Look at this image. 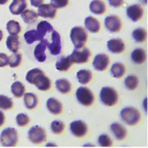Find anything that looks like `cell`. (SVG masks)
<instances>
[{"label":"cell","mask_w":148,"mask_h":148,"mask_svg":"<svg viewBox=\"0 0 148 148\" xmlns=\"http://www.w3.org/2000/svg\"><path fill=\"white\" fill-rule=\"evenodd\" d=\"M36 30H37L39 36L42 39H44V37L47 33H51L53 31V28L50 23L46 20H42V21L39 22L38 24L37 25V28Z\"/></svg>","instance_id":"cell-29"},{"label":"cell","mask_w":148,"mask_h":148,"mask_svg":"<svg viewBox=\"0 0 148 148\" xmlns=\"http://www.w3.org/2000/svg\"><path fill=\"white\" fill-rule=\"evenodd\" d=\"M58 145H56V143H54V142H48L47 144L46 145V147H57Z\"/></svg>","instance_id":"cell-46"},{"label":"cell","mask_w":148,"mask_h":148,"mask_svg":"<svg viewBox=\"0 0 148 148\" xmlns=\"http://www.w3.org/2000/svg\"><path fill=\"white\" fill-rule=\"evenodd\" d=\"M45 0H30V4L33 7H38L39 6L44 3Z\"/></svg>","instance_id":"cell-44"},{"label":"cell","mask_w":148,"mask_h":148,"mask_svg":"<svg viewBox=\"0 0 148 148\" xmlns=\"http://www.w3.org/2000/svg\"><path fill=\"white\" fill-rule=\"evenodd\" d=\"M124 86L130 91H134L139 86V78L135 75H130L124 79Z\"/></svg>","instance_id":"cell-35"},{"label":"cell","mask_w":148,"mask_h":148,"mask_svg":"<svg viewBox=\"0 0 148 148\" xmlns=\"http://www.w3.org/2000/svg\"><path fill=\"white\" fill-rule=\"evenodd\" d=\"M51 41H49L48 39H44L45 43H46V47L49 49V52L53 56L59 55L62 52V39L61 36L59 32L53 30L51 32Z\"/></svg>","instance_id":"cell-8"},{"label":"cell","mask_w":148,"mask_h":148,"mask_svg":"<svg viewBox=\"0 0 148 148\" xmlns=\"http://www.w3.org/2000/svg\"><path fill=\"white\" fill-rule=\"evenodd\" d=\"M82 146H83V147H95V145H93V144L90 143V142H87V143L84 144Z\"/></svg>","instance_id":"cell-47"},{"label":"cell","mask_w":148,"mask_h":148,"mask_svg":"<svg viewBox=\"0 0 148 148\" xmlns=\"http://www.w3.org/2000/svg\"><path fill=\"white\" fill-rule=\"evenodd\" d=\"M106 28L111 33H118L122 30L123 23L121 17L116 15H110L104 20Z\"/></svg>","instance_id":"cell-10"},{"label":"cell","mask_w":148,"mask_h":148,"mask_svg":"<svg viewBox=\"0 0 148 148\" xmlns=\"http://www.w3.org/2000/svg\"><path fill=\"white\" fill-rule=\"evenodd\" d=\"M24 39L26 43L29 45L32 44L38 41L43 40V39L39 36L36 29H32V30H29L27 32H25L24 33Z\"/></svg>","instance_id":"cell-34"},{"label":"cell","mask_w":148,"mask_h":148,"mask_svg":"<svg viewBox=\"0 0 148 148\" xmlns=\"http://www.w3.org/2000/svg\"><path fill=\"white\" fill-rule=\"evenodd\" d=\"M15 121L19 127H25L27 126L30 121V117L28 115L25 113H20L17 115L15 118Z\"/></svg>","instance_id":"cell-40"},{"label":"cell","mask_w":148,"mask_h":148,"mask_svg":"<svg viewBox=\"0 0 148 148\" xmlns=\"http://www.w3.org/2000/svg\"><path fill=\"white\" fill-rule=\"evenodd\" d=\"M21 18L23 21L28 25L34 24L38 19V15L35 10H25L21 15Z\"/></svg>","instance_id":"cell-30"},{"label":"cell","mask_w":148,"mask_h":148,"mask_svg":"<svg viewBox=\"0 0 148 148\" xmlns=\"http://www.w3.org/2000/svg\"><path fill=\"white\" fill-rule=\"evenodd\" d=\"M70 4V0H51V4L56 9L67 7Z\"/></svg>","instance_id":"cell-41"},{"label":"cell","mask_w":148,"mask_h":148,"mask_svg":"<svg viewBox=\"0 0 148 148\" xmlns=\"http://www.w3.org/2000/svg\"><path fill=\"white\" fill-rule=\"evenodd\" d=\"M3 38H4V33H3L2 30L0 29V41H1V40L3 39Z\"/></svg>","instance_id":"cell-50"},{"label":"cell","mask_w":148,"mask_h":148,"mask_svg":"<svg viewBox=\"0 0 148 148\" xmlns=\"http://www.w3.org/2000/svg\"><path fill=\"white\" fill-rule=\"evenodd\" d=\"M110 65V57L105 53H99L96 55L92 61V66L97 71H106Z\"/></svg>","instance_id":"cell-13"},{"label":"cell","mask_w":148,"mask_h":148,"mask_svg":"<svg viewBox=\"0 0 148 148\" xmlns=\"http://www.w3.org/2000/svg\"><path fill=\"white\" fill-rule=\"evenodd\" d=\"M9 56L5 53L0 52V68H4L8 65Z\"/></svg>","instance_id":"cell-42"},{"label":"cell","mask_w":148,"mask_h":148,"mask_svg":"<svg viewBox=\"0 0 148 148\" xmlns=\"http://www.w3.org/2000/svg\"><path fill=\"white\" fill-rule=\"evenodd\" d=\"M110 71H111V75L114 78L119 79V78H122L126 73V66L122 62H115L111 65Z\"/></svg>","instance_id":"cell-28"},{"label":"cell","mask_w":148,"mask_h":148,"mask_svg":"<svg viewBox=\"0 0 148 148\" xmlns=\"http://www.w3.org/2000/svg\"><path fill=\"white\" fill-rule=\"evenodd\" d=\"M133 39L137 43H143L147 38V33L145 28L143 27H139L134 29L132 33Z\"/></svg>","instance_id":"cell-31"},{"label":"cell","mask_w":148,"mask_h":148,"mask_svg":"<svg viewBox=\"0 0 148 148\" xmlns=\"http://www.w3.org/2000/svg\"><path fill=\"white\" fill-rule=\"evenodd\" d=\"M127 15L133 23H138L144 17L145 12L143 6L140 4H134L129 6L127 8Z\"/></svg>","instance_id":"cell-11"},{"label":"cell","mask_w":148,"mask_h":148,"mask_svg":"<svg viewBox=\"0 0 148 148\" xmlns=\"http://www.w3.org/2000/svg\"><path fill=\"white\" fill-rule=\"evenodd\" d=\"M90 10L97 15H103L108 10L107 5L103 0H92L89 5Z\"/></svg>","instance_id":"cell-19"},{"label":"cell","mask_w":148,"mask_h":148,"mask_svg":"<svg viewBox=\"0 0 148 148\" xmlns=\"http://www.w3.org/2000/svg\"><path fill=\"white\" fill-rule=\"evenodd\" d=\"M11 91L16 98H21L25 93V86L20 81H14L11 86Z\"/></svg>","instance_id":"cell-32"},{"label":"cell","mask_w":148,"mask_h":148,"mask_svg":"<svg viewBox=\"0 0 148 148\" xmlns=\"http://www.w3.org/2000/svg\"><path fill=\"white\" fill-rule=\"evenodd\" d=\"M46 45L45 43L44 39L40 41V43L38 44L36 46L34 49V52H33V55L36 60L38 62H44L46 60Z\"/></svg>","instance_id":"cell-22"},{"label":"cell","mask_w":148,"mask_h":148,"mask_svg":"<svg viewBox=\"0 0 148 148\" xmlns=\"http://www.w3.org/2000/svg\"><path fill=\"white\" fill-rule=\"evenodd\" d=\"M46 107L50 113L54 115H59L63 111V104L57 99L50 97L46 101Z\"/></svg>","instance_id":"cell-17"},{"label":"cell","mask_w":148,"mask_h":148,"mask_svg":"<svg viewBox=\"0 0 148 148\" xmlns=\"http://www.w3.org/2000/svg\"><path fill=\"white\" fill-rule=\"evenodd\" d=\"M91 52L88 47L81 48V49H75L73 52L69 55V58L72 60V62L75 64H82L88 63L89 62L90 59L91 57Z\"/></svg>","instance_id":"cell-9"},{"label":"cell","mask_w":148,"mask_h":148,"mask_svg":"<svg viewBox=\"0 0 148 148\" xmlns=\"http://www.w3.org/2000/svg\"><path fill=\"white\" fill-rule=\"evenodd\" d=\"M5 115H4V112L0 110V127L3 126L5 123Z\"/></svg>","instance_id":"cell-45"},{"label":"cell","mask_w":148,"mask_h":148,"mask_svg":"<svg viewBox=\"0 0 148 148\" xmlns=\"http://www.w3.org/2000/svg\"><path fill=\"white\" fill-rule=\"evenodd\" d=\"M55 86L58 91L63 94H67L72 89V84L66 78H59L55 82Z\"/></svg>","instance_id":"cell-27"},{"label":"cell","mask_w":148,"mask_h":148,"mask_svg":"<svg viewBox=\"0 0 148 148\" xmlns=\"http://www.w3.org/2000/svg\"><path fill=\"white\" fill-rule=\"evenodd\" d=\"M143 103H144L145 110V112H147V98L145 99V100H144V102H143Z\"/></svg>","instance_id":"cell-49"},{"label":"cell","mask_w":148,"mask_h":148,"mask_svg":"<svg viewBox=\"0 0 148 148\" xmlns=\"http://www.w3.org/2000/svg\"><path fill=\"white\" fill-rule=\"evenodd\" d=\"M121 120L130 126H134L139 123L142 118L141 113L134 107H124L120 112Z\"/></svg>","instance_id":"cell-3"},{"label":"cell","mask_w":148,"mask_h":148,"mask_svg":"<svg viewBox=\"0 0 148 148\" xmlns=\"http://www.w3.org/2000/svg\"><path fill=\"white\" fill-rule=\"evenodd\" d=\"M18 141V132L14 128H6L0 134V143L4 147H15Z\"/></svg>","instance_id":"cell-5"},{"label":"cell","mask_w":148,"mask_h":148,"mask_svg":"<svg viewBox=\"0 0 148 148\" xmlns=\"http://www.w3.org/2000/svg\"><path fill=\"white\" fill-rule=\"evenodd\" d=\"M6 46L12 53H16L20 49L21 46L20 37L18 36L9 35L6 40Z\"/></svg>","instance_id":"cell-24"},{"label":"cell","mask_w":148,"mask_h":148,"mask_svg":"<svg viewBox=\"0 0 148 148\" xmlns=\"http://www.w3.org/2000/svg\"><path fill=\"white\" fill-rule=\"evenodd\" d=\"M70 39L75 49H81L88 41V31L82 26H75L70 30Z\"/></svg>","instance_id":"cell-2"},{"label":"cell","mask_w":148,"mask_h":148,"mask_svg":"<svg viewBox=\"0 0 148 148\" xmlns=\"http://www.w3.org/2000/svg\"><path fill=\"white\" fill-rule=\"evenodd\" d=\"M139 1H140L142 4H145V5H146L147 3V0H139Z\"/></svg>","instance_id":"cell-51"},{"label":"cell","mask_w":148,"mask_h":148,"mask_svg":"<svg viewBox=\"0 0 148 148\" xmlns=\"http://www.w3.org/2000/svg\"><path fill=\"white\" fill-rule=\"evenodd\" d=\"M27 138L33 145H40L47 139V133L46 129L38 125H35L27 131Z\"/></svg>","instance_id":"cell-6"},{"label":"cell","mask_w":148,"mask_h":148,"mask_svg":"<svg viewBox=\"0 0 148 148\" xmlns=\"http://www.w3.org/2000/svg\"><path fill=\"white\" fill-rule=\"evenodd\" d=\"M78 102L85 107H90L95 101V96L90 89L86 86H79L75 91Z\"/></svg>","instance_id":"cell-7"},{"label":"cell","mask_w":148,"mask_h":148,"mask_svg":"<svg viewBox=\"0 0 148 148\" xmlns=\"http://www.w3.org/2000/svg\"><path fill=\"white\" fill-rule=\"evenodd\" d=\"M22 60H23V55L22 54L16 52L12 53L9 57V64L10 68H17L21 65Z\"/></svg>","instance_id":"cell-38"},{"label":"cell","mask_w":148,"mask_h":148,"mask_svg":"<svg viewBox=\"0 0 148 148\" xmlns=\"http://www.w3.org/2000/svg\"><path fill=\"white\" fill-rule=\"evenodd\" d=\"M92 76L93 75L92 71L88 69L79 70L77 71L76 75L77 81L82 85H87L90 83L92 79Z\"/></svg>","instance_id":"cell-26"},{"label":"cell","mask_w":148,"mask_h":148,"mask_svg":"<svg viewBox=\"0 0 148 148\" xmlns=\"http://www.w3.org/2000/svg\"><path fill=\"white\" fill-rule=\"evenodd\" d=\"M51 131L56 135L62 134L65 129V123L59 120H54L51 122L50 126Z\"/></svg>","instance_id":"cell-36"},{"label":"cell","mask_w":148,"mask_h":148,"mask_svg":"<svg viewBox=\"0 0 148 148\" xmlns=\"http://www.w3.org/2000/svg\"><path fill=\"white\" fill-rule=\"evenodd\" d=\"M130 58L134 64L142 65L147 60V53L143 48H136L132 52Z\"/></svg>","instance_id":"cell-21"},{"label":"cell","mask_w":148,"mask_h":148,"mask_svg":"<svg viewBox=\"0 0 148 148\" xmlns=\"http://www.w3.org/2000/svg\"><path fill=\"white\" fill-rule=\"evenodd\" d=\"M85 27L87 31L92 33H98L101 30V24L99 20L93 16H88L85 19Z\"/></svg>","instance_id":"cell-18"},{"label":"cell","mask_w":148,"mask_h":148,"mask_svg":"<svg viewBox=\"0 0 148 148\" xmlns=\"http://www.w3.org/2000/svg\"><path fill=\"white\" fill-rule=\"evenodd\" d=\"M125 1L126 0H108L109 4L114 8H119L122 7Z\"/></svg>","instance_id":"cell-43"},{"label":"cell","mask_w":148,"mask_h":148,"mask_svg":"<svg viewBox=\"0 0 148 148\" xmlns=\"http://www.w3.org/2000/svg\"><path fill=\"white\" fill-rule=\"evenodd\" d=\"M14 107V102L10 97L0 94V109L2 110H11Z\"/></svg>","instance_id":"cell-37"},{"label":"cell","mask_w":148,"mask_h":148,"mask_svg":"<svg viewBox=\"0 0 148 148\" xmlns=\"http://www.w3.org/2000/svg\"><path fill=\"white\" fill-rule=\"evenodd\" d=\"M23 102L25 107L28 110H34L38 104L39 100L36 94L32 92L25 93L23 95Z\"/></svg>","instance_id":"cell-23"},{"label":"cell","mask_w":148,"mask_h":148,"mask_svg":"<svg viewBox=\"0 0 148 148\" xmlns=\"http://www.w3.org/2000/svg\"><path fill=\"white\" fill-rule=\"evenodd\" d=\"M98 143L100 147H111L114 145V141L112 138L106 133H102L98 138Z\"/></svg>","instance_id":"cell-39"},{"label":"cell","mask_w":148,"mask_h":148,"mask_svg":"<svg viewBox=\"0 0 148 148\" xmlns=\"http://www.w3.org/2000/svg\"><path fill=\"white\" fill-rule=\"evenodd\" d=\"M9 1V0H0V5H4L6 4Z\"/></svg>","instance_id":"cell-48"},{"label":"cell","mask_w":148,"mask_h":148,"mask_svg":"<svg viewBox=\"0 0 148 148\" xmlns=\"http://www.w3.org/2000/svg\"><path fill=\"white\" fill-rule=\"evenodd\" d=\"M101 103L107 107H114L119 101V94L116 90L111 86H103L100 91Z\"/></svg>","instance_id":"cell-4"},{"label":"cell","mask_w":148,"mask_h":148,"mask_svg":"<svg viewBox=\"0 0 148 148\" xmlns=\"http://www.w3.org/2000/svg\"><path fill=\"white\" fill-rule=\"evenodd\" d=\"M110 130L113 133L116 139L119 141H123L127 138V129L121 123L115 122L111 123L110 126Z\"/></svg>","instance_id":"cell-16"},{"label":"cell","mask_w":148,"mask_h":148,"mask_svg":"<svg viewBox=\"0 0 148 148\" xmlns=\"http://www.w3.org/2000/svg\"><path fill=\"white\" fill-rule=\"evenodd\" d=\"M69 130L72 134L75 137L82 138L88 133V126L83 120H76L70 123Z\"/></svg>","instance_id":"cell-12"},{"label":"cell","mask_w":148,"mask_h":148,"mask_svg":"<svg viewBox=\"0 0 148 148\" xmlns=\"http://www.w3.org/2000/svg\"><path fill=\"white\" fill-rule=\"evenodd\" d=\"M37 14L38 17L43 18L54 19L57 15V9L51 4H43L38 7Z\"/></svg>","instance_id":"cell-15"},{"label":"cell","mask_w":148,"mask_h":148,"mask_svg":"<svg viewBox=\"0 0 148 148\" xmlns=\"http://www.w3.org/2000/svg\"><path fill=\"white\" fill-rule=\"evenodd\" d=\"M107 48L112 54H121L126 49L125 42L120 38H114L107 41Z\"/></svg>","instance_id":"cell-14"},{"label":"cell","mask_w":148,"mask_h":148,"mask_svg":"<svg viewBox=\"0 0 148 148\" xmlns=\"http://www.w3.org/2000/svg\"><path fill=\"white\" fill-rule=\"evenodd\" d=\"M6 28H7V30L9 34L12 36H18V34L22 30L21 26L15 20H9L7 23Z\"/></svg>","instance_id":"cell-33"},{"label":"cell","mask_w":148,"mask_h":148,"mask_svg":"<svg viewBox=\"0 0 148 148\" xmlns=\"http://www.w3.org/2000/svg\"><path fill=\"white\" fill-rule=\"evenodd\" d=\"M73 65V62L70 59L69 56H62L57 59L55 67L58 71L60 72H67Z\"/></svg>","instance_id":"cell-25"},{"label":"cell","mask_w":148,"mask_h":148,"mask_svg":"<svg viewBox=\"0 0 148 148\" xmlns=\"http://www.w3.org/2000/svg\"><path fill=\"white\" fill-rule=\"evenodd\" d=\"M27 0H13L10 4L9 9L10 12L14 15H21L27 8Z\"/></svg>","instance_id":"cell-20"},{"label":"cell","mask_w":148,"mask_h":148,"mask_svg":"<svg viewBox=\"0 0 148 148\" xmlns=\"http://www.w3.org/2000/svg\"><path fill=\"white\" fill-rule=\"evenodd\" d=\"M25 80L30 84L36 86L41 91H47L51 87V81L40 68H33L27 71Z\"/></svg>","instance_id":"cell-1"}]
</instances>
